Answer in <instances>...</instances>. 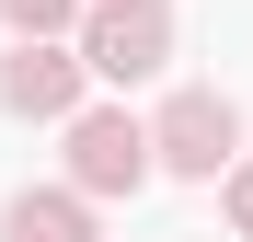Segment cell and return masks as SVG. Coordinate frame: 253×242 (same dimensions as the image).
I'll use <instances>...</instances> for the list:
<instances>
[{"label":"cell","instance_id":"1","mask_svg":"<svg viewBox=\"0 0 253 242\" xmlns=\"http://www.w3.org/2000/svg\"><path fill=\"white\" fill-rule=\"evenodd\" d=\"M150 161H161V173H184V185H219L230 161H242V104L207 93V81L161 93V115H150Z\"/></svg>","mask_w":253,"mask_h":242},{"label":"cell","instance_id":"5","mask_svg":"<svg viewBox=\"0 0 253 242\" xmlns=\"http://www.w3.org/2000/svg\"><path fill=\"white\" fill-rule=\"evenodd\" d=\"M0 242H92V196H69V185H23L12 208H0Z\"/></svg>","mask_w":253,"mask_h":242},{"label":"cell","instance_id":"2","mask_svg":"<svg viewBox=\"0 0 253 242\" xmlns=\"http://www.w3.org/2000/svg\"><path fill=\"white\" fill-rule=\"evenodd\" d=\"M81 69L92 81H161L173 69V12H161V0H92V12H81Z\"/></svg>","mask_w":253,"mask_h":242},{"label":"cell","instance_id":"6","mask_svg":"<svg viewBox=\"0 0 253 242\" xmlns=\"http://www.w3.org/2000/svg\"><path fill=\"white\" fill-rule=\"evenodd\" d=\"M81 12H92V0H0L12 47H81Z\"/></svg>","mask_w":253,"mask_h":242},{"label":"cell","instance_id":"4","mask_svg":"<svg viewBox=\"0 0 253 242\" xmlns=\"http://www.w3.org/2000/svg\"><path fill=\"white\" fill-rule=\"evenodd\" d=\"M81 93H92V69H81V47H12L0 58V104L35 115V127H69Z\"/></svg>","mask_w":253,"mask_h":242},{"label":"cell","instance_id":"3","mask_svg":"<svg viewBox=\"0 0 253 242\" xmlns=\"http://www.w3.org/2000/svg\"><path fill=\"white\" fill-rule=\"evenodd\" d=\"M150 173H161V161H150V127L126 104H81L69 115V196H138Z\"/></svg>","mask_w":253,"mask_h":242},{"label":"cell","instance_id":"7","mask_svg":"<svg viewBox=\"0 0 253 242\" xmlns=\"http://www.w3.org/2000/svg\"><path fill=\"white\" fill-rule=\"evenodd\" d=\"M219 208H230V231L253 242V161H230V185H219Z\"/></svg>","mask_w":253,"mask_h":242}]
</instances>
